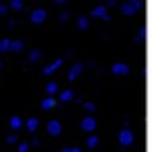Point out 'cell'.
Listing matches in <instances>:
<instances>
[{
	"instance_id": "obj_1",
	"label": "cell",
	"mask_w": 152,
	"mask_h": 152,
	"mask_svg": "<svg viewBox=\"0 0 152 152\" xmlns=\"http://www.w3.org/2000/svg\"><path fill=\"white\" fill-rule=\"evenodd\" d=\"M119 144H121L123 148L131 146V144H133V131H131V129H127V127H125V129H121V131H119Z\"/></svg>"
},
{
	"instance_id": "obj_2",
	"label": "cell",
	"mask_w": 152,
	"mask_h": 152,
	"mask_svg": "<svg viewBox=\"0 0 152 152\" xmlns=\"http://www.w3.org/2000/svg\"><path fill=\"white\" fill-rule=\"evenodd\" d=\"M29 19H31V23H44L46 21V11L44 9H34Z\"/></svg>"
},
{
	"instance_id": "obj_3",
	"label": "cell",
	"mask_w": 152,
	"mask_h": 152,
	"mask_svg": "<svg viewBox=\"0 0 152 152\" xmlns=\"http://www.w3.org/2000/svg\"><path fill=\"white\" fill-rule=\"evenodd\" d=\"M81 129H83L86 133H92V131L96 129V119H94V117H83V121H81Z\"/></svg>"
},
{
	"instance_id": "obj_4",
	"label": "cell",
	"mask_w": 152,
	"mask_h": 152,
	"mask_svg": "<svg viewBox=\"0 0 152 152\" xmlns=\"http://www.w3.org/2000/svg\"><path fill=\"white\" fill-rule=\"evenodd\" d=\"M92 17H94V19H102V21H108V19H110V15L106 13V7H96V9L92 11Z\"/></svg>"
},
{
	"instance_id": "obj_5",
	"label": "cell",
	"mask_w": 152,
	"mask_h": 152,
	"mask_svg": "<svg viewBox=\"0 0 152 152\" xmlns=\"http://www.w3.org/2000/svg\"><path fill=\"white\" fill-rule=\"evenodd\" d=\"M61 131H63V127H61V123H58V121H50V123H48V133H50L52 137L61 135Z\"/></svg>"
},
{
	"instance_id": "obj_6",
	"label": "cell",
	"mask_w": 152,
	"mask_h": 152,
	"mask_svg": "<svg viewBox=\"0 0 152 152\" xmlns=\"http://www.w3.org/2000/svg\"><path fill=\"white\" fill-rule=\"evenodd\" d=\"M137 7H140V2H125V4H121V11H123V15H133Z\"/></svg>"
},
{
	"instance_id": "obj_7",
	"label": "cell",
	"mask_w": 152,
	"mask_h": 152,
	"mask_svg": "<svg viewBox=\"0 0 152 152\" xmlns=\"http://www.w3.org/2000/svg\"><path fill=\"white\" fill-rule=\"evenodd\" d=\"M65 61L63 58H58V61H54V63H50V65H46L44 67V75H50V73H54L56 69H61V65H63Z\"/></svg>"
},
{
	"instance_id": "obj_8",
	"label": "cell",
	"mask_w": 152,
	"mask_h": 152,
	"mask_svg": "<svg viewBox=\"0 0 152 152\" xmlns=\"http://www.w3.org/2000/svg\"><path fill=\"white\" fill-rule=\"evenodd\" d=\"M113 73H115V75H127V73H129V67H127L125 63H115V65H113Z\"/></svg>"
},
{
	"instance_id": "obj_9",
	"label": "cell",
	"mask_w": 152,
	"mask_h": 152,
	"mask_svg": "<svg viewBox=\"0 0 152 152\" xmlns=\"http://www.w3.org/2000/svg\"><path fill=\"white\" fill-rule=\"evenodd\" d=\"M81 71H83V65H81V63H75V65L71 67V71H69V81H73V79H77Z\"/></svg>"
},
{
	"instance_id": "obj_10",
	"label": "cell",
	"mask_w": 152,
	"mask_h": 152,
	"mask_svg": "<svg viewBox=\"0 0 152 152\" xmlns=\"http://www.w3.org/2000/svg\"><path fill=\"white\" fill-rule=\"evenodd\" d=\"M38 125H40V121H38L36 117H29V119L25 121V129H27V131H36Z\"/></svg>"
},
{
	"instance_id": "obj_11",
	"label": "cell",
	"mask_w": 152,
	"mask_h": 152,
	"mask_svg": "<svg viewBox=\"0 0 152 152\" xmlns=\"http://www.w3.org/2000/svg\"><path fill=\"white\" fill-rule=\"evenodd\" d=\"M54 106H56V100H54V98L46 96V98L42 100V108H44V110H50V108H54Z\"/></svg>"
},
{
	"instance_id": "obj_12",
	"label": "cell",
	"mask_w": 152,
	"mask_h": 152,
	"mask_svg": "<svg viewBox=\"0 0 152 152\" xmlns=\"http://www.w3.org/2000/svg\"><path fill=\"white\" fill-rule=\"evenodd\" d=\"M9 125H11V129H21L23 127V121H21V117H11V121H9Z\"/></svg>"
},
{
	"instance_id": "obj_13",
	"label": "cell",
	"mask_w": 152,
	"mask_h": 152,
	"mask_svg": "<svg viewBox=\"0 0 152 152\" xmlns=\"http://www.w3.org/2000/svg\"><path fill=\"white\" fill-rule=\"evenodd\" d=\"M23 46H25V44H23L21 40H11V52H21Z\"/></svg>"
},
{
	"instance_id": "obj_14",
	"label": "cell",
	"mask_w": 152,
	"mask_h": 152,
	"mask_svg": "<svg viewBox=\"0 0 152 152\" xmlns=\"http://www.w3.org/2000/svg\"><path fill=\"white\" fill-rule=\"evenodd\" d=\"M58 100H61V102H69V100H73V92H71V90H63V92L58 94Z\"/></svg>"
},
{
	"instance_id": "obj_15",
	"label": "cell",
	"mask_w": 152,
	"mask_h": 152,
	"mask_svg": "<svg viewBox=\"0 0 152 152\" xmlns=\"http://www.w3.org/2000/svg\"><path fill=\"white\" fill-rule=\"evenodd\" d=\"M56 92H58V86H56V81H50V83L46 86V94H48V96L52 98V96H54Z\"/></svg>"
},
{
	"instance_id": "obj_16",
	"label": "cell",
	"mask_w": 152,
	"mask_h": 152,
	"mask_svg": "<svg viewBox=\"0 0 152 152\" xmlns=\"http://www.w3.org/2000/svg\"><path fill=\"white\" fill-rule=\"evenodd\" d=\"M40 58H42V52H40V50H36V48L29 50V63H38Z\"/></svg>"
},
{
	"instance_id": "obj_17",
	"label": "cell",
	"mask_w": 152,
	"mask_h": 152,
	"mask_svg": "<svg viewBox=\"0 0 152 152\" xmlns=\"http://www.w3.org/2000/svg\"><path fill=\"white\" fill-rule=\"evenodd\" d=\"M11 50V40L4 38V40H0V52H9Z\"/></svg>"
},
{
	"instance_id": "obj_18",
	"label": "cell",
	"mask_w": 152,
	"mask_h": 152,
	"mask_svg": "<svg viewBox=\"0 0 152 152\" xmlns=\"http://www.w3.org/2000/svg\"><path fill=\"white\" fill-rule=\"evenodd\" d=\"M98 144H100V140H98L96 135H90V137H88V148H96Z\"/></svg>"
},
{
	"instance_id": "obj_19",
	"label": "cell",
	"mask_w": 152,
	"mask_h": 152,
	"mask_svg": "<svg viewBox=\"0 0 152 152\" xmlns=\"http://www.w3.org/2000/svg\"><path fill=\"white\" fill-rule=\"evenodd\" d=\"M9 9H11V11H21V9H23V2H19V0H13V2L9 4Z\"/></svg>"
},
{
	"instance_id": "obj_20",
	"label": "cell",
	"mask_w": 152,
	"mask_h": 152,
	"mask_svg": "<svg viewBox=\"0 0 152 152\" xmlns=\"http://www.w3.org/2000/svg\"><path fill=\"white\" fill-rule=\"evenodd\" d=\"M77 25H79V29H88V17L81 15V17L77 19Z\"/></svg>"
},
{
	"instance_id": "obj_21",
	"label": "cell",
	"mask_w": 152,
	"mask_h": 152,
	"mask_svg": "<svg viewBox=\"0 0 152 152\" xmlns=\"http://www.w3.org/2000/svg\"><path fill=\"white\" fill-rule=\"evenodd\" d=\"M29 146H31V144H27V142H21V144L17 146V150H19V152H29Z\"/></svg>"
},
{
	"instance_id": "obj_22",
	"label": "cell",
	"mask_w": 152,
	"mask_h": 152,
	"mask_svg": "<svg viewBox=\"0 0 152 152\" xmlns=\"http://www.w3.org/2000/svg\"><path fill=\"white\" fill-rule=\"evenodd\" d=\"M83 108H86L88 113H94V110H96V106H94L92 102H83Z\"/></svg>"
},
{
	"instance_id": "obj_23",
	"label": "cell",
	"mask_w": 152,
	"mask_h": 152,
	"mask_svg": "<svg viewBox=\"0 0 152 152\" xmlns=\"http://www.w3.org/2000/svg\"><path fill=\"white\" fill-rule=\"evenodd\" d=\"M7 142H9V144H19V140H17V135H15V133H11V135L7 137Z\"/></svg>"
},
{
	"instance_id": "obj_24",
	"label": "cell",
	"mask_w": 152,
	"mask_h": 152,
	"mask_svg": "<svg viewBox=\"0 0 152 152\" xmlns=\"http://www.w3.org/2000/svg\"><path fill=\"white\" fill-rule=\"evenodd\" d=\"M9 13V4H0V15H7Z\"/></svg>"
},
{
	"instance_id": "obj_25",
	"label": "cell",
	"mask_w": 152,
	"mask_h": 152,
	"mask_svg": "<svg viewBox=\"0 0 152 152\" xmlns=\"http://www.w3.org/2000/svg\"><path fill=\"white\" fill-rule=\"evenodd\" d=\"M58 19H61V23H65V21L69 19V13H61V17H58Z\"/></svg>"
},
{
	"instance_id": "obj_26",
	"label": "cell",
	"mask_w": 152,
	"mask_h": 152,
	"mask_svg": "<svg viewBox=\"0 0 152 152\" xmlns=\"http://www.w3.org/2000/svg\"><path fill=\"white\" fill-rule=\"evenodd\" d=\"M144 38H146V31H144V29H140V34H137V40H140V42H142V40H144Z\"/></svg>"
},
{
	"instance_id": "obj_27",
	"label": "cell",
	"mask_w": 152,
	"mask_h": 152,
	"mask_svg": "<svg viewBox=\"0 0 152 152\" xmlns=\"http://www.w3.org/2000/svg\"><path fill=\"white\" fill-rule=\"evenodd\" d=\"M69 152H81V148H69Z\"/></svg>"
},
{
	"instance_id": "obj_28",
	"label": "cell",
	"mask_w": 152,
	"mask_h": 152,
	"mask_svg": "<svg viewBox=\"0 0 152 152\" xmlns=\"http://www.w3.org/2000/svg\"><path fill=\"white\" fill-rule=\"evenodd\" d=\"M61 152H69V148H63V150H61Z\"/></svg>"
},
{
	"instance_id": "obj_29",
	"label": "cell",
	"mask_w": 152,
	"mask_h": 152,
	"mask_svg": "<svg viewBox=\"0 0 152 152\" xmlns=\"http://www.w3.org/2000/svg\"><path fill=\"white\" fill-rule=\"evenodd\" d=\"M0 69H2V61H0Z\"/></svg>"
}]
</instances>
